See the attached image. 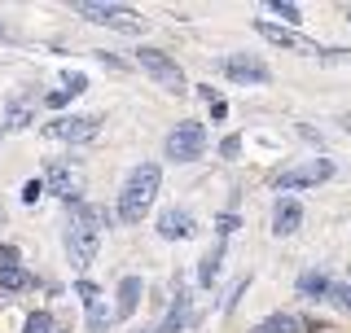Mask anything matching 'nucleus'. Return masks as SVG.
<instances>
[{"label": "nucleus", "instance_id": "f257e3e1", "mask_svg": "<svg viewBox=\"0 0 351 333\" xmlns=\"http://www.w3.org/2000/svg\"><path fill=\"white\" fill-rule=\"evenodd\" d=\"M97 246H101V210L75 202L71 215H66V250H71L75 268H93Z\"/></svg>", "mask_w": 351, "mask_h": 333}, {"label": "nucleus", "instance_id": "f03ea898", "mask_svg": "<svg viewBox=\"0 0 351 333\" xmlns=\"http://www.w3.org/2000/svg\"><path fill=\"white\" fill-rule=\"evenodd\" d=\"M158 184H162L158 162H141L136 171L128 175L123 193H119V219H123V224H136L141 215H149L154 197H158Z\"/></svg>", "mask_w": 351, "mask_h": 333}, {"label": "nucleus", "instance_id": "7ed1b4c3", "mask_svg": "<svg viewBox=\"0 0 351 333\" xmlns=\"http://www.w3.org/2000/svg\"><path fill=\"white\" fill-rule=\"evenodd\" d=\"M75 14L88 22H101V27H119V31H145V18L132 5H101V0H80Z\"/></svg>", "mask_w": 351, "mask_h": 333}, {"label": "nucleus", "instance_id": "20e7f679", "mask_svg": "<svg viewBox=\"0 0 351 333\" xmlns=\"http://www.w3.org/2000/svg\"><path fill=\"white\" fill-rule=\"evenodd\" d=\"M136 66H141V71H145L158 88H167V92H184V88H189V84H184V71H180V66H176L162 49H136Z\"/></svg>", "mask_w": 351, "mask_h": 333}, {"label": "nucleus", "instance_id": "39448f33", "mask_svg": "<svg viewBox=\"0 0 351 333\" xmlns=\"http://www.w3.org/2000/svg\"><path fill=\"white\" fill-rule=\"evenodd\" d=\"M97 132H101V114H66V119L44 123V136L62 140V145H88Z\"/></svg>", "mask_w": 351, "mask_h": 333}, {"label": "nucleus", "instance_id": "423d86ee", "mask_svg": "<svg viewBox=\"0 0 351 333\" xmlns=\"http://www.w3.org/2000/svg\"><path fill=\"white\" fill-rule=\"evenodd\" d=\"M202 153H206V127L197 123V119H184V123L171 127V136H167V158L171 162H193V158H202Z\"/></svg>", "mask_w": 351, "mask_h": 333}, {"label": "nucleus", "instance_id": "0eeeda50", "mask_svg": "<svg viewBox=\"0 0 351 333\" xmlns=\"http://www.w3.org/2000/svg\"><path fill=\"white\" fill-rule=\"evenodd\" d=\"M334 175V162L329 158H307V162H294V166H281L277 175H272V184L277 188H307V184H321Z\"/></svg>", "mask_w": 351, "mask_h": 333}, {"label": "nucleus", "instance_id": "6e6552de", "mask_svg": "<svg viewBox=\"0 0 351 333\" xmlns=\"http://www.w3.org/2000/svg\"><path fill=\"white\" fill-rule=\"evenodd\" d=\"M44 184H49V193H58L66 206H75L80 193H84V171L71 166V162H49L44 166Z\"/></svg>", "mask_w": 351, "mask_h": 333}, {"label": "nucleus", "instance_id": "1a4fd4ad", "mask_svg": "<svg viewBox=\"0 0 351 333\" xmlns=\"http://www.w3.org/2000/svg\"><path fill=\"white\" fill-rule=\"evenodd\" d=\"M219 75H228L233 84H268L272 79L268 62L255 58V53H228V58L219 62Z\"/></svg>", "mask_w": 351, "mask_h": 333}, {"label": "nucleus", "instance_id": "9d476101", "mask_svg": "<svg viewBox=\"0 0 351 333\" xmlns=\"http://www.w3.org/2000/svg\"><path fill=\"white\" fill-rule=\"evenodd\" d=\"M75 290H80V298H84V320H88V329L101 333V329L114 325V307H106V298H101V290H97L93 281H80Z\"/></svg>", "mask_w": 351, "mask_h": 333}, {"label": "nucleus", "instance_id": "9b49d317", "mask_svg": "<svg viewBox=\"0 0 351 333\" xmlns=\"http://www.w3.org/2000/svg\"><path fill=\"white\" fill-rule=\"evenodd\" d=\"M36 119V92L31 88H22V92L14 97V101L5 106V119H0V132H22Z\"/></svg>", "mask_w": 351, "mask_h": 333}, {"label": "nucleus", "instance_id": "f8f14e48", "mask_svg": "<svg viewBox=\"0 0 351 333\" xmlns=\"http://www.w3.org/2000/svg\"><path fill=\"white\" fill-rule=\"evenodd\" d=\"M158 232H162V237L184 241V237H193V232H197V219H193L184 206H167V210L158 215Z\"/></svg>", "mask_w": 351, "mask_h": 333}, {"label": "nucleus", "instance_id": "ddd939ff", "mask_svg": "<svg viewBox=\"0 0 351 333\" xmlns=\"http://www.w3.org/2000/svg\"><path fill=\"white\" fill-rule=\"evenodd\" d=\"M299 224H303V206L294 202V197H281V202L272 206V232H277V237H290Z\"/></svg>", "mask_w": 351, "mask_h": 333}, {"label": "nucleus", "instance_id": "4468645a", "mask_svg": "<svg viewBox=\"0 0 351 333\" xmlns=\"http://www.w3.org/2000/svg\"><path fill=\"white\" fill-rule=\"evenodd\" d=\"M255 31H259V36H263V40H272V44H281V49H307V44H303V36H299V31H294V27H281V22H255ZM307 53H312V49H307Z\"/></svg>", "mask_w": 351, "mask_h": 333}, {"label": "nucleus", "instance_id": "2eb2a0df", "mask_svg": "<svg viewBox=\"0 0 351 333\" xmlns=\"http://www.w3.org/2000/svg\"><path fill=\"white\" fill-rule=\"evenodd\" d=\"M141 276H123V281H119V298H114V316L119 320H128L132 312H136V303H141Z\"/></svg>", "mask_w": 351, "mask_h": 333}, {"label": "nucleus", "instance_id": "dca6fc26", "mask_svg": "<svg viewBox=\"0 0 351 333\" xmlns=\"http://www.w3.org/2000/svg\"><path fill=\"white\" fill-rule=\"evenodd\" d=\"M84 88H88V75H66L58 92H49V97H44V106H49V110H62L66 101H71V97H80Z\"/></svg>", "mask_w": 351, "mask_h": 333}, {"label": "nucleus", "instance_id": "f3484780", "mask_svg": "<svg viewBox=\"0 0 351 333\" xmlns=\"http://www.w3.org/2000/svg\"><path fill=\"white\" fill-rule=\"evenodd\" d=\"M329 285H334V276H325V272H303L299 276V294L321 298V303H329Z\"/></svg>", "mask_w": 351, "mask_h": 333}, {"label": "nucleus", "instance_id": "a211bd4d", "mask_svg": "<svg viewBox=\"0 0 351 333\" xmlns=\"http://www.w3.org/2000/svg\"><path fill=\"white\" fill-rule=\"evenodd\" d=\"M250 333H303V320L299 316H268V320H259Z\"/></svg>", "mask_w": 351, "mask_h": 333}, {"label": "nucleus", "instance_id": "6ab92c4d", "mask_svg": "<svg viewBox=\"0 0 351 333\" xmlns=\"http://www.w3.org/2000/svg\"><path fill=\"white\" fill-rule=\"evenodd\" d=\"M219 263H224V241H219V246H215V250L202 259V268H197V281H202L206 290L215 285V276H219Z\"/></svg>", "mask_w": 351, "mask_h": 333}, {"label": "nucleus", "instance_id": "aec40b11", "mask_svg": "<svg viewBox=\"0 0 351 333\" xmlns=\"http://www.w3.org/2000/svg\"><path fill=\"white\" fill-rule=\"evenodd\" d=\"M31 285V276L22 268H0V294H22Z\"/></svg>", "mask_w": 351, "mask_h": 333}, {"label": "nucleus", "instance_id": "412c9836", "mask_svg": "<svg viewBox=\"0 0 351 333\" xmlns=\"http://www.w3.org/2000/svg\"><path fill=\"white\" fill-rule=\"evenodd\" d=\"M272 14H277L281 22H290V27H299V5H294V0H272Z\"/></svg>", "mask_w": 351, "mask_h": 333}, {"label": "nucleus", "instance_id": "4be33fe9", "mask_svg": "<svg viewBox=\"0 0 351 333\" xmlns=\"http://www.w3.org/2000/svg\"><path fill=\"white\" fill-rule=\"evenodd\" d=\"M22 333H58V329H53V316H49V312H31V316H27V329H22Z\"/></svg>", "mask_w": 351, "mask_h": 333}, {"label": "nucleus", "instance_id": "5701e85b", "mask_svg": "<svg viewBox=\"0 0 351 333\" xmlns=\"http://www.w3.org/2000/svg\"><path fill=\"white\" fill-rule=\"evenodd\" d=\"M329 303L343 307V312H351V285L347 281H334V285H329Z\"/></svg>", "mask_w": 351, "mask_h": 333}, {"label": "nucleus", "instance_id": "b1692460", "mask_svg": "<svg viewBox=\"0 0 351 333\" xmlns=\"http://www.w3.org/2000/svg\"><path fill=\"white\" fill-rule=\"evenodd\" d=\"M202 97H206V101H211V119H224V114H228V106H224V97H219V92H211V84H206V88H202Z\"/></svg>", "mask_w": 351, "mask_h": 333}, {"label": "nucleus", "instance_id": "393cba45", "mask_svg": "<svg viewBox=\"0 0 351 333\" xmlns=\"http://www.w3.org/2000/svg\"><path fill=\"white\" fill-rule=\"evenodd\" d=\"M237 224H241V219L233 215V210H224V215H219V237H228V232H233Z\"/></svg>", "mask_w": 351, "mask_h": 333}, {"label": "nucleus", "instance_id": "a878e982", "mask_svg": "<svg viewBox=\"0 0 351 333\" xmlns=\"http://www.w3.org/2000/svg\"><path fill=\"white\" fill-rule=\"evenodd\" d=\"M44 188H49V184H44V180H31L27 188H22V202H36V197L44 193Z\"/></svg>", "mask_w": 351, "mask_h": 333}, {"label": "nucleus", "instance_id": "bb28decb", "mask_svg": "<svg viewBox=\"0 0 351 333\" xmlns=\"http://www.w3.org/2000/svg\"><path fill=\"white\" fill-rule=\"evenodd\" d=\"M0 268H18V250L14 246H0Z\"/></svg>", "mask_w": 351, "mask_h": 333}, {"label": "nucleus", "instance_id": "cd10ccee", "mask_svg": "<svg viewBox=\"0 0 351 333\" xmlns=\"http://www.w3.org/2000/svg\"><path fill=\"white\" fill-rule=\"evenodd\" d=\"M219 149H224V158H237V153H241V140H237V136H228Z\"/></svg>", "mask_w": 351, "mask_h": 333}, {"label": "nucleus", "instance_id": "c85d7f7f", "mask_svg": "<svg viewBox=\"0 0 351 333\" xmlns=\"http://www.w3.org/2000/svg\"><path fill=\"white\" fill-rule=\"evenodd\" d=\"M325 62H351V49H329V53H321Z\"/></svg>", "mask_w": 351, "mask_h": 333}, {"label": "nucleus", "instance_id": "c756f323", "mask_svg": "<svg viewBox=\"0 0 351 333\" xmlns=\"http://www.w3.org/2000/svg\"><path fill=\"white\" fill-rule=\"evenodd\" d=\"M347 22H351V5H347Z\"/></svg>", "mask_w": 351, "mask_h": 333}, {"label": "nucleus", "instance_id": "7c9ffc66", "mask_svg": "<svg viewBox=\"0 0 351 333\" xmlns=\"http://www.w3.org/2000/svg\"><path fill=\"white\" fill-rule=\"evenodd\" d=\"M58 333H62V329H58Z\"/></svg>", "mask_w": 351, "mask_h": 333}, {"label": "nucleus", "instance_id": "2f4dec72", "mask_svg": "<svg viewBox=\"0 0 351 333\" xmlns=\"http://www.w3.org/2000/svg\"><path fill=\"white\" fill-rule=\"evenodd\" d=\"M149 333H154V329H149Z\"/></svg>", "mask_w": 351, "mask_h": 333}]
</instances>
